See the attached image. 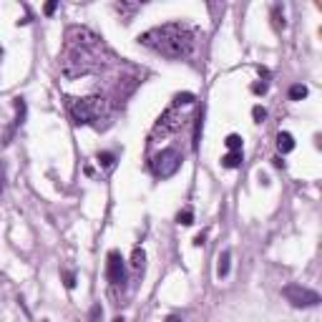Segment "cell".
<instances>
[{"mask_svg": "<svg viewBox=\"0 0 322 322\" xmlns=\"http://www.w3.org/2000/svg\"><path fill=\"white\" fill-rule=\"evenodd\" d=\"M56 8H58V3L53 0V3H46V8H43V10H46V15H53V13H56Z\"/></svg>", "mask_w": 322, "mask_h": 322, "instance_id": "23", "label": "cell"}, {"mask_svg": "<svg viewBox=\"0 0 322 322\" xmlns=\"http://www.w3.org/2000/svg\"><path fill=\"white\" fill-rule=\"evenodd\" d=\"M23 121H25V101H23V98H15V121H13V129L8 131V136H5L3 144H10V138H13L15 129L23 126Z\"/></svg>", "mask_w": 322, "mask_h": 322, "instance_id": "8", "label": "cell"}, {"mask_svg": "<svg viewBox=\"0 0 322 322\" xmlns=\"http://www.w3.org/2000/svg\"><path fill=\"white\" fill-rule=\"evenodd\" d=\"M199 133H201V114L196 116V129H194V149L199 146Z\"/></svg>", "mask_w": 322, "mask_h": 322, "instance_id": "22", "label": "cell"}, {"mask_svg": "<svg viewBox=\"0 0 322 322\" xmlns=\"http://www.w3.org/2000/svg\"><path fill=\"white\" fill-rule=\"evenodd\" d=\"M98 48H101V41L88 28H78V25L68 28V46H65V56L61 63L65 78H81V76L98 70L101 68Z\"/></svg>", "mask_w": 322, "mask_h": 322, "instance_id": "1", "label": "cell"}, {"mask_svg": "<svg viewBox=\"0 0 322 322\" xmlns=\"http://www.w3.org/2000/svg\"><path fill=\"white\" fill-rule=\"evenodd\" d=\"M101 317H103V307H101V302H96L88 312V322H101Z\"/></svg>", "mask_w": 322, "mask_h": 322, "instance_id": "18", "label": "cell"}, {"mask_svg": "<svg viewBox=\"0 0 322 322\" xmlns=\"http://www.w3.org/2000/svg\"><path fill=\"white\" fill-rule=\"evenodd\" d=\"M224 144H227L229 151H242V136H237V133H229Z\"/></svg>", "mask_w": 322, "mask_h": 322, "instance_id": "13", "label": "cell"}, {"mask_svg": "<svg viewBox=\"0 0 322 322\" xmlns=\"http://www.w3.org/2000/svg\"><path fill=\"white\" fill-rule=\"evenodd\" d=\"M114 8H116V10H119V13H124V15H126V18H129L131 13H136V10H138V8H141V5H138V3H133V5H129V3H116V5H114Z\"/></svg>", "mask_w": 322, "mask_h": 322, "instance_id": "16", "label": "cell"}, {"mask_svg": "<svg viewBox=\"0 0 322 322\" xmlns=\"http://www.w3.org/2000/svg\"><path fill=\"white\" fill-rule=\"evenodd\" d=\"M189 103H194V93H179L171 106H189Z\"/></svg>", "mask_w": 322, "mask_h": 322, "instance_id": "19", "label": "cell"}, {"mask_svg": "<svg viewBox=\"0 0 322 322\" xmlns=\"http://www.w3.org/2000/svg\"><path fill=\"white\" fill-rule=\"evenodd\" d=\"M176 222H179V224H184V227L194 224V211H192V209H184V211H179V214H176Z\"/></svg>", "mask_w": 322, "mask_h": 322, "instance_id": "17", "label": "cell"}, {"mask_svg": "<svg viewBox=\"0 0 322 322\" xmlns=\"http://www.w3.org/2000/svg\"><path fill=\"white\" fill-rule=\"evenodd\" d=\"M0 56H3V48H0Z\"/></svg>", "mask_w": 322, "mask_h": 322, "instance_id": "29", "label": "cell"}, {"mask_svg": "<svg viewBox=\"0 0 322 322\" xmlns=\"http://www.w3.org/2000/svg\"><path fill=\"white\" fill-rule=\"evenodd\" d=\"M307 96V86H302V83H295L292 88H290V98L292 101H302Z\"/></svg>", "mask_w": 322, "mask_h": 322, "instance_id": "12", "label": "cell"}, {"mask_svg": "<svg viewBox=\"0 0 322 322\" xmlns=\"http://www.w3.org/2000/svg\"><path fill=\"white\" fill-rule=\"evenodd\" d=\"M138 43L171 58V61H179V58H187L192 56L194 51V28H189L187 23H166V25H156V28H149L146 33L138 35Z\"/></svg>", "mask_w": 322, "mask_h": 322, "instance_id": "2", "label": "cell"}, {"mask_svg": "<svg viewBox=\"0 0 322 322\" xmlns=\"http://www.w3.org/2000/svg\"><path fill=\"white\" fill-rule=\"evenodd\" d=\"M68 114L73 119V124L86 126L98 121L106 114V98L101 96H86V98H68Z\"/></svg>", "mask_w": 322, "mask_h": 322, "instance_id": "3", "label": "cell"}, {"mask_svg": "<svg viewBox=\"0 0 322 322\" xmlns=\"http://www.w3.org/2000/svg\"><path fill=\"white\" fill-rule=\"evenodd\" d=\"M3 187H5V166L0 164V192H3Z\"/></svg>", "mask_w": 322, "mask_h": 322, "instance_id": "25", "label": "cell"}, {"mask_svg": "<svg viewBox=\"0 0 322 322\" xmlns=\"http://www.w3.org/2000/svg\"><path fill=\"white\" fill-rule=\"evenodd\" d=\"M252 116H255V121H257V124H262V121L267 119V111H264L262 106H255V109H252Z\"/></svg>", "mask_w": 322, "mask_h": 322, "instance_id": "21", "label": "cell"}, {"mask_svg": "<svg viewBox=\"0 0 322 322\" xmlns=\"http://www.w3.org/2000/svg\"><path fill=\"white\" fill-rule=\"evenodd\" d=\"M204 239H206V232H199V234L194 237V244H196V247H201V244H204Z\"/></svg>", "mask_w": 322, "mask_h": 322, "instance_id": "24", "label": "cell"}, {"mask_svg": "<svg viewBox=\"0 0 322 322\" xmlns=\"http://www.w3.org/2000/svg\"><path fill=\"white\" fill-rule=\"evenodd\" d=\"M252 91H255V93H264V91H267V83H262V86H255V88H252Z\"/></svg>", "mask_w": 322, "mask_h": 322, "instance_id": "26", "label": "cell"}, {"mask_svg": "<svg viewBox=\"0 0 322 322\" xmlns=\"http://www.w3.org/2000/svg\"><path fill=\"white\" fill-rule=\"evenodd\" d=\"M63 284L68 287V290H73V287H76V274H73V272L63 269Z\"/></svg>", "mask_w": 322, "mask_h": 322, "instance_id": "20", "label": "cell"}, {"mask_svg": "<svg viewBox=\"0 0 322 322\" xmlns=\"http://www.w3.org/2000/svg\"><path fill=\"white\" fill-rule=\"evenodd\" d=\"M114 161H116V156H114L111 151H98V164H101V166L111 169V166H114Z\"/></svg>", "mask_w": 322, "mask_h": 322, "instance_id": "14", "label": "cell"}, {"mask_svg": "<svg viewBox=\"0 0 322 322\" xmlns=\"http://www.w3.org/2000/svg\"><path fill=\"white\" fill-rule=\"evenodd\" d=\"M282 295L292 307H315V305H320V295L315 290L302 287V284H287L282 290Z\"/></svg>", "mask_w": 322, "mask_h": 322, "instance_id": "5", "label": "cell"}, {"mask_svg": "<svg viewBox=\"0 0 322 322\" xmlns=\"http://www.w3.org/2000/svg\"><path fill=\"white\" fill-rule=\"evenodd\" d=\"M277 149H279L282 154H290V151L295 149V138H292V133L279 131V133H277Z\"/></svg>", "mask_w": 322, "mask_h": 322, "instance_id": "9", "label": "cell"}, {"mask_svg": "<svg viewBox=\"0 0 322 322\" xmlns=\"http://www.w3.org/2000/svg\"><path fill=\"white\" fill-rule=\"evenodd\" d=\"M144 259H146L144 249L136 247V249H133V257H131V267H133V269H141V267H144Z\"/></svg>", "mask_w": 322, "mask_h": 322, "instance_id": "15", "label": "cell"}, {"mask_svg": "<svg viewBox=\"0 0 322 322\" xmlns=\"http://www.w3.org/2000/svg\"><path fill=\"white\" fill-rule=\"evenodd\" d=\"M182 129V114H179V106H169L164 114H161V119L156 121V126H154V136H169V133H174V131Z\"/></svg>", "mask_w": 322, "mask_h": 322, "instance_id": "6", "label": "cell"}, {"mask_svg": "<svg viewBox=\"0 0 322 322\" xmlns=\"http://www.w3.org/2000/svg\"><path fill=\"white\" fill-rule=\"evenodd\" d=\"M229 264H232V252H229V249H224V252L219 255L217 274H219V277H227V274H229Z\"/></svg>", "mask_w": 322, "mask_h": 322, "instance_id": "10", "label": "cell"}, {"mask_svg": "<svg viewBox=\"0 0 322 322\" xmlns=\"http://www.w3.org/2000/svg\"><path fill=\"white\" fill-rule=\"evenodd\" d=\"M166 322H182V320H179L176 315H171V317H166Z\"/></svg>", "mask_w": 322, "mask_h": 322, "instance_id": "27", "label": "cell"}, {"mask_svg": "<svg viewBox=\"0 0 322 322\" xmlns=\"http://www.w3.org/2000/svg\"><path fill=\"white\" fill-rule=\"evenodd\" d=\"M222 166H224V169H237V166H242V151H229V154L222 159Z\"/></svg>", "mask_w": 322, "mask_h": 322, "instance_id": "11", "label": "cell"}, {"mask_svg": "<svg viewBox=\"0 0 322 322\" xmlns=\"http://www.w3.org/2000/svg\"><path fill=\"white\" fill-rule=\"evenodd\" d=\"M114 322H124V317H116V320H114Z\"/></svg>", "mask_w": 322, "mask_h": 322, "instance_id": "28", "label": "cell"}, {"mask_svg": "<svg viewBox=\"0 0 322 322\" xmlns=\"http://www.w3.org/2000/svg\"><path fill=\"white\" fill-rule=\"evenodd\" d=\"M179 166H182V154L176 151V149H161L154 159H151V169H154V174L159 176V179H169V176H174L176 171H179Z\"/></svg>", "mask_w": 322, "mask_h": 322, "instance_id": "4", "label": "cell"}, {"mask_svg": "<svg viewBox=\"0 0 322 322\" xmlns=\"http://www.w3.org/2000/svg\"><path fill=\"white\" fill-rule=\"evenodd\" d=\"M106 277L111 284H121L126 279V267H124V259H121V252L111 249L109 257H106Z\"/></svg>", "mask_w": 322, "mask_h": 322, "instance_id": "7", "label": "cell"}]
</instances>
